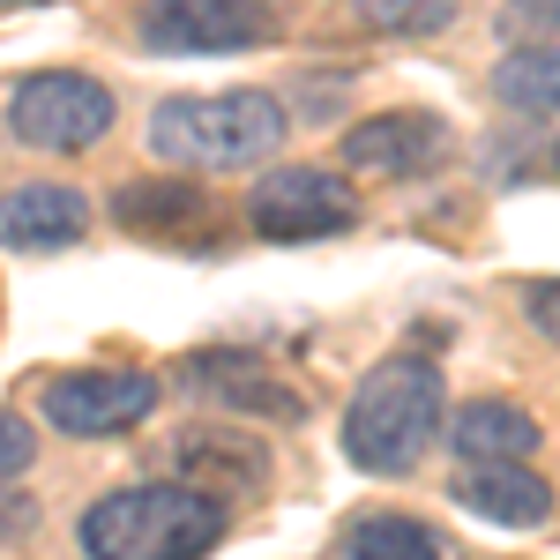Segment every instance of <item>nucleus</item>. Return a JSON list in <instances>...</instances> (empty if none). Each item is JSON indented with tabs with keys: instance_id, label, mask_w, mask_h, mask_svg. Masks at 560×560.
Here are the masks:
<instances>
[{
	"instance_id": "f257e3e1",
	"label": "nucleus",
	"mask_w": 560,
	"mask_h": 560,
	"mask_svg": "<svg viewBox=\"0 0 560 560\" xmlns=\"http://www.w3.org/2000/svg\"><path fill=\"white\" fill-rule=\"evenodd\" d=\"M441 427H448L441 366L419 359V351H396V359H382L366 382L351 388L345 456L366 478H404V471H419V456L441 441Z\"/></svg>"
},
{
	"instance_id": "f03ea898",
	"label": "nucleus",
	"mask_w": 560,
	"mask_h": 560,
	"mask_svg": "<svg viewBox=\"0 0 560 560\" xmlns=\"http://www.w3.org/2000/svg\"><path fill=\"white\" fill-rule=\"evenodd\" d=\"M284 142V105L269 90H195L165 97L150 113V150L173 173H247L261 158H277Z\"/></svg>"
},
{
	"instance_id": "7ed1b4c3",
	"label": "nucleus",
	"mask_w": 560,
	"mask_h": 560,
	"mask_svg": "<svg viewBox=\"0 0 560 560\" xmlns=\"http://www.w3.org/2000/svg\"><path fill=\"white\" fill-rule=\"evenodd\" d=\"M217 538H224V509L187 493L179 478L97 493L75 523V546L90 560H202L217 553Z\"/></svg>"
},
{
	"instance_id": "20e7f679",
	"label": "nucleus",
	"mask_w": 560,
	"mask_h": 560,
	"mask_svg": "<svg viewBox=\"0 0 560 560\" xmlns=\"http://www.w3.org/2000/svg\"><path fill=\"white\" fill-rule=\"evenodd\" d=\"M113 120H120L113 90L97 75H83V68H31L8 90V135L31 142V150H52V158L97 150L113 135Z\"/></svg>"
},
{
	"instance_id": "39448f33",
	"label": "nucleus",
	"mask_w": 560,
	"mask_h": 560,
	"mask_svg": "<svg viewBox=\"0 0 560 560\" xmlns=\"http://www.w3.org/2000/svg\"><path fill=\"white\" fill-rule=\"evenodd\" d=\"M359 224V195L345 173L329 165H269L247 195V232L277 240V247H300V240H337Z\"/></svg>"
},
{
	"instance_id": "423d86ee",
	"label": "nucleus",
	"mask_w": 560,
	"mask_h": 560,
	"mask_svg": "<svg viewBox=\"0 0 560 560\" xmlns=\"http://www.w3.org/2000/svg\"><path fill=\"white\" fill-rule=\"evenodd\" d=\"M113 224L150 247H179V255H210L232 240V210L202 195V179L187 173H142L128 187H113Z\"/></svg>"
},
{
	"instance_id": "0eeeda50",
	"label": "nucleus",
	"mask_w": 560,
	"mask_h": 560,
	"mask_svg": "<svg viewBox=\"0 0 560 560\" xmlns=\"http://www.w3.org/2000/svg\"><path fill=\"white\" fill-rule=\"evenodd\" d=\"M38 411L68 441H113V433H135L158 411V374H142V366H68L38 388Z\"/></svg>"
},
{
	"instance_id": "6e6552de",
	"label": "nucleus",
	"mask_w": 560,
	"mask_h": 560,
	"mask_svg": "<svg viewBox=\"0 0 560 560\" xmlns=\"http://www.w3.org/2000/svg\"><path fill=\"white\" fill-rule=\"evenodd\" d=\"M284 31L277 0H150L135 15L142 52H261Z\"/></svg>"
},
{
	"instance_id": "1a4fd4ad",
	"label": "nucleus",
	"mask_w": 560,
	"mask_h": 560,
	"mask_svg": "<svg viewBox=\"0 0 560 560\" xmlns=\"http://www.w3.org/2000/svg\"><path fill=\"white\" fill-rule=\"evenodd\" d=\"M269 441L247 433L240 419H202V427H187L173 441V478L187 493H202V501H255L261 486H269Z\"/></svg>"
},
{
	"instance_id": "9d476101",
	"label": "nucleus",
	"mask_w": 560,
	"mask_h": 560,
	"mask_svg": "<svg viewBox=\"0 0 560 560\" xmlns=\"http://www.w3.org/2000/svg\"><path fill=\"white\" fill-rule=\"evenodd\" d=\"M179 388L195 396V404H217V411H232V419H306V396L269 359L240 345H217V351H195V359H179Z\"/></svg>"
},
{
	"instance_id": "9b49d317",
	"label": "nucleus",
	"mask_w": 560,
	"mask_h": 560,
	"mask_svg": "<svg viewBox=\"0 0 560 560\" xmlns=\"http://www.w3.org/2000/svg\"><path fill=\"white\" fill-rule=\"evenodd\" d=\"M441 150H448V120L441 113H419V105L374 113V120L345 128V165L351 173H374V179L427 173V165H441Z\"/></svg>"
},
{
	"instance_id": "f8f14e48",
	"label": "nucleus",
	"mask_w": 560,
	"mask_h": 560,
	"mask_svg": "<svg viewBox=\"0 0 560 560\" xmlns=\"http://www.w3.org/2000/svg\"><path fill=\"white\" fill-rule=\"evenodd\" d=\"M90 240V195L60 187V179H31L0 195V247L8 255H60Z\"/></svg>"
},
{
	"instance_id": "ddd939ff",
	"label": "nucleus",
	"mask_w": 560,
	"mask_h": 560,
	"mask_svg": "<svg viewBox=\"0 0 560 560\" xmlns=\"http://www.w3.org/2000/svg\"><path fill=\"white\" fill-rule=\"evenodd\" d=\"M448 501L471 509L478 523H493V530H538V523H553V486L530 464H464V471L448 478Z\"/></svg>"
},
{
	"instance_id": "4468645a",
	"label": "nucleus",
	"mask_w": 560,
	"mask_h": 560,
	"mask_svg": "<svg viewBox=\"0 0 560 560\" xmlns=\"http://www.w3.org/2000/svg\"><path fill=\"white\" fill-rule=\"evenodd\" d=\"M538 419L523 411L516 396H471V404H456V419H448V448H456V464H523V456H538Z\"/></svg>"
},
{
	"instance_id": "2eb2a0df",
	"label": "nucleus",
	"mask_w": 560,
	"mask_h": 560,
	"mask_svg": "<svg viewBox=\"0 0 560 560\" xmlns=\"http://www.w3.org/2000/svg\"><path fill=\"white\" fill-rule=\"evenodd\" d=\"M493 97L523 120H560V45H516L493 68Z\"/></svg>"
},
{
	"instance_id": "dca6fc26",
	"label": "nucleus",
	"mask_w": 560,
	"mask_h": 560,
	"mask_svg": "<svg viewBox=\"0 0 560 560\" xmlns=\"http://www.w3.org/2000/svg\"><path fill=\"white\" fill-rule=\"evenodd\" d=\"M345 560H448V538L404 509H374V516H351Z\"/></svg>"
},
{
	"instance_id": "f3484780",
	"label": "nucleus",
	"mask_w": 560,
	"mask_h": 560,
	"mask_svg": "<svg viewBox=\"0 0 560 560\" xmlns=\"http://www.w3.org/2000/svg\"><path fill=\"white\" fill-rule=\"evenodd\" d=\"M351 8H359V23H374L388 38H433L456 23V0H351Z\"/></svg>"
},
{
	"instance_id": "a211bd4d",
	"label": "nucleus",
	"mask_w": 560,
	"mask_h": 560,
	"mask_svg": "<svg viewBox=\"0 0 560 560\" xmlns=\"http://www.w3.org/2000/svg\"><path fill=\"white\" fill-rule=\"evenodd\" d=\"M38 464V433L23 411H0V486H15V478Z\"/></svg>"
},
{
	"instance_id": "6ab92c4d",
	"label": "nucleus",
	"mask_w": 560,
	"mask_h": 560,
	"mask_svg": "<svg viewBox=\"0 0 560 560\" xmlns=\"http://www.w3.org/2000/svg\"><path fill=\"white\" fill-rule=\"evenodd\" d=\"M523 314H530V329L560 345V277H538V284H523Z\"/></svg>"
},
{
	"instance_id": "aec40b11",
	"label": "nucleus",
	"mask_w": 560,
	"mask_h": 560,
	"mask_svg": "<svg viewBox=\"0 0 560 560\" xmlns=\"http://www.w3.org/2000/svg\"><path fill=\"white\" fill-rule=\"evenodd\" d=\"M509 31H560V0H509Z\"/></svg>"
},
{
	"instance_id": "412c9836",
	"label": "nucleus",
	"mask_w": 560,
	"mask_h": 560,
	"mask_svg": "<svg viewBox=\"0 0 560 560\" xmlns=\"http://www.w3.org/2000/svg\"><path fill=\"white\" fill-rule=\"evenodd\" d=\"M8 8H45V0H0V15H8Z\"/></svg>"
},
{
	"instance_id": "4be33fe9",
	"label": "nucleus",
	"mask_w": 560,
	"mask_h": 560,
	"mask_svg": "<svg viewBox=\"0 0 560 560\" xmlns=\"http://www.w3.org/2000/svg\"><path fill=\"white\" fill-rule=\"evenodd\" d=\"M553 173H560V142H553Z\"/></svg>"
}]
</instances>
